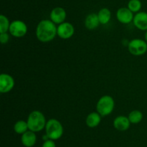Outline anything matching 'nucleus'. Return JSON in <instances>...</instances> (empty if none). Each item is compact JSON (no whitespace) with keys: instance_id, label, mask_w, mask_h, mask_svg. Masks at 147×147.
<instances>
[{"instance_id":"obj_1","label":"nucleus","mask_w":147,"mask_h":147,"mask_svg":"<svg viewBox=\"0 0 147 147\" xmlns=\"http://www.w3.org/2000/svg\"><path fill=\"white\" fill-rule=\"evenodd\" d=\"M57 35V27L50 20H42L38 23L36 28V36L42 43L50 42Z\"/></svg>"},{"instance_id":"obj_2","label":"nucleus","mask_w":147,"mask_h":147,"mask_svg":"<svg viewBox=\"0 0 147 147\" xmlns=\"http://www.w3.org/2000/svg\"><path fill=\"white\" fill-rule=\"evenodd\" d=\"M27 122L29 130L34 133L39 132L45 128L47 123L44 114L39 110H34L30 112Z\"/></svg>"},{"instance_id":"obj_3","label":"nucleus","mask_w":147,"mask_h":147,"mask_svg":"<svg viewBox=\"0 0 147 147\" xmlns=\"http://www.w3.org/2000/svg\"><path fill=\"white\" fill-rule=\"evenodd\" d=\"M46 135L51 140H57L62 137L64 132L61 122L57 119L52 118L47 121L45 125Z\"/></svg>"},{"instance_id":"obj_4","label":"nucleus","mask_w":147,"mask_h":147,"mask_svg":"<svg viewBox=\"0 0 147 147\" xmlns=\"http://www.w3.org/2000/svg\"><path fill=\"white\" fill-rule=\"evenodd\" d=\"M115 108V101L110 95H103L96 104V110L101 116H107L111 114Z\"/></svg>"},{"instance_id":"obj_5","label":"nucleus","mask_w":147,"mask_h":147,"mask_svg":"<svg viewBox=\"0 0 147 147\" xmlns=\"http://www.w3.org/2000/svg\"><path fill=\"white\" fill-rule=\"evenodd\" d=\"M128 49L133 56H142L147 52V42L140 38L133 39L128 43Z\"/></svg>"},{"instance_id":"obj_6","label":"nucleus","mask_w":147,"mask_h":147,"mask_svg":"<svg viewBox=\"0 0 147 147\" xmlns=\"http://www.w3.org/2000/svg\"><path fill=\"white\" fill-rule=\"evenodd\" d=\"M10 34L15 37H22L27 33V26L22 20H14L11 22L9 30Z\"/></svg>"},{"instance_id":"obj_7","label":"nucleus","mask_w":147,"mask_h":147,"mask_svg":"<svg viewBox=\"0 0 147 147\" xmlns=\"http://www.w3.org/2000/svg\"><path fill=\"white\" fill-rule=\"evenodd\" d=\"M75 27L71 23L64 22L57 26V35L62 39H69L74 35Z\"/></svg>"},{"instance_id":"obj_8","label":"nucleus","mask_w":147,"mask_h":147,"mask_svg":"<svg viewBox=\"0 0 147 147\" xmlns=\"http://www.w3.org/2000/svg\"><path fill=\"white\" fill-rule=\"evenodd\" d=\"M14 86V79L8 74H1L0 75V92L8 93Z\"/></svg>"},{"instance_id":"obj_9","label":"nucleus","mask_w":147,"mask_h":147,"mask_svg":"<svg viewBox=\"0 0 147 147\" xmlns=\"http://www.w3.org/2000/svg\"><path fill=\"white\" fill-rule=\"evenodd\" d=\"M134 17V13L128 7H121L116 12V18L122 24H129L133 21Z\"/></svg>"},{"instance_id":"obj_10","label":"nucleus","mask_w":147,"mask_h":147,"mask_svg":"<svg viewBox=\"0 0 147 147\" xmlns=\"http://www.w3.org/2000/svg\"><path fill=\"white\" fill-rule=\"evenodd\" d=\"M66 16L67 13L65 9L60 7H55L50 14V20H52L56 24H60L64 22L66 19Z\"/></svg>"},{"instance_id":"obj_11","label":"nucleus","mask_w":147,"mask_h":147,"mask_svg":"<svg viewBox=\"0 0 147 147\" xmlns=\"http://www.w3.org/2000/svg\"><path fill=\"white\" fill-rule=\"evenodd\" d=\"M134 24L139 30L147 31V12H139L134 15L133 20Z\"/></svg>"},{"instance_id":"obj_12","label":"nucleus","mask_w":147,"mask_h":147,"mask_svg":"<svg viewBox=\"0 0 147 147\" xmlns=\"http://www.w3.org/2000/svg\"><path fill=\"white\" fill-rule=\"evenodd\" d=\"M131 122L129 118L123 115L116 117L113 120V126L119 131H126L129 128Z\"/></svg>"},{"instance_id":"obj_13","label":"nucleus","mask_w":147,"mask_h":147,"mask_svg":"<svg viewBox=\"0 0 147 147\" xmlns=\"http://www.w3.org/2000/svg\"><path fill=\"white\" fill-rule=\"evenodd\" d=\"M37 136L35 133L32 131H27L24 133L22 134L21 141L22 144L26 147H32L36 144Z\"/></svg>"},{"instance_id":"obj_14","label":"nucleus","mask_w":147,"mask_h":147,"mask_svg":"<svg viewBox=\"0 0 147 147\" xmlns=\"http://www.w3.org/2000/svg\"><path fill=\"white\" fill-rule=\"evenodd\" d=\"M100 24L98 14L90 13L86 17L85 20V26L88 30H95Z\"/></svg>"},{"instance_id":"obj_15","label":"nucleus","mask_w":147,"mask_h":147,"mask_svg":"<svg viewBox=\"0 0 147 147\" xmlns=\"http://www.w3.org/2000/svg\"><path fill=\"white\" fill-rule=\"evenodd\" d=\"M101 121V115L98 112H92L86 117V125L89 128H96Z\"/></svg>"},{"instance_id":"obj_16","label":"nucleus","mask_w":147,"mask_h":147,"mask_svg":"<svg viewBox=\"0 0 147 147\" xmlns=\"http://www.w3.org/2000/svg\"><path fill=\"white\" fill-rule=\"evenodd\" d=\"M99 22L101 24H106L110 22L111 18V12L108 8H102L98 13Z\"/></svg>"},{"instance_id":"obj_17","label":"nucleus","mask_w":147,"mask_h":147,"mask_svg":"<svg viewBox=\"0 0 147 147\" xmlns=\"http://www.w3.org/2000/svg\"><path fill=\"white\" fill-rule=\"evenodd\" d=\"M143 113H142L140 110H134L131 111V112L129 113L128 118H129L131 123L137 124L139 123V122L143 120Z\"/></svg>"},{"instance_id":"obj_18","label":"nucleus","mask_w":147,"mask_h":147,"mask_svg":"<svg viewBox=\"0 0 147 147\" xmlns=\"http://www.w3.org/2000/svg\"><path fill=\"white\" fill-rule=\"evenodd\" d=\"M28 124L27 121L18 120L14 125V130L15 133L18 134H23L28 131Z\"/></svg>"},{"instance_id":"obj_19","label":"nucleus","mask_w":147,"mask_h":147,"mask_svg":"<svg viewBox=\"0 0 147 147\" xmlns=\"http://www.w3.org/2000/svg\"><path fill=\"white\" fill-rule=\"evenodd\" d=\"M11 23L9 21V19L4 14L0 15V33H7L9 31Z\"/></svg>"},{"instance_id":"obj_20","label":"nucleus","mask_w":147,"mask_h":147,"mask_svg":"<svg viewBox=\"0 0 147 147\" xmlns=\"http://www.w3.org/2000/svg\"><path fill=\"white\" fill-rule=\"evenodd\" d=\"M142 7V1L140 0H130L128 3V8L133 13L139 12Z\"/></svg>"},{"instance_id":"obj_21","label":"nucleus","mask_w":147,"mask_h":147,"mask_svg":"<svg viewBox=\"0 0 147 147\" xmlns=\"http://www.w3.org/2000/svg\"><path fill=\"white\" fill-rule=\"evenodd\" d=\"M9 40V35L7 33H0V42L1 44H5Z\"/></svg>"},{"instance_id":"obj_22","label":"nucleus","mask_w":147,"mask_h":147,"mask_svg":"<svg viewBox=\"0 0 147 147\" xmlns=\"http://www.w3.org/2000/svg\"><path fill=\"white\" fill-rule=\"evenodd\" d=\"M42 147H56V145L53 140L48 139L47 141H45Z\"/></svg>"},{"instance_id":"obj_23","label":"nucleus","mask_w":147,"mask_h":147,"mask_svg":"<svg viewBox=\"0 0 147 147\" xmlns=\"http://www.w3.org/2000/svg\"><path fill=\"white\" fill-rule=\"evenodd\" d=\"M144 37H145V40L147 42V31H146V33H145Z\"/></svg>"}]
</instances>
